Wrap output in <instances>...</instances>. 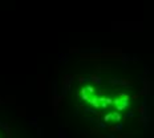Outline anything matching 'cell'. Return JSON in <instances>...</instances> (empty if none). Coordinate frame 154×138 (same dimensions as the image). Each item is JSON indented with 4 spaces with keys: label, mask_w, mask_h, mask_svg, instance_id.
I'll return each mask as SVG.
<instances>
[{
    "label": "cell",
    "mask_w": 154,
    "mask_h": 138,
    "mask_svg": "<svg viewBox=\"0 0 154 138\" xmlns=\"http://www.w3.org/2000/svg\"><path fill=\"white\" fill-rule=\"evenodd\" d=\"M92 80H93L95 83H101V80H100V77H97V76H92Z\"/></svg>",
    "instance_id": "cell-1"
}]
</instances>
